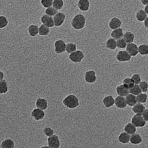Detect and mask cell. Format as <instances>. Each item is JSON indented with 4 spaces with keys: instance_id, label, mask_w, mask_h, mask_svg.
I'll return each mask as SVG.
<instances>
[{
    "instance_id": "cell-1",
    "label": "cell",
    "mask_w": 148,
    "mask_h": 148,
    "mask_svg": "<svg viewBox=\"0 0 148 148\" xmlns=\"http://www.w3.org/2000/svg\"><path fill=\"white\" fill-rule=\"evenodd\" d=\"M86 23V19L83 14H77L71 20V25L76 30H81L84 28Z\"/></svg>"
},
{
    "instance_id": "cell-2",
    "label": "cell",
    "mask_w": 148,
    "mask_h": 148,
    "mask_svg": "<svg viewBox=\"0 0 148 148\" xmlns=\"http://www.w3.org/2000/svg\"><path fill=\"white\" fill-rule=\"evenodd\" d=\"M63 105L69 109L76 108L79 106V100L74 95H69L63 100Z\"/></svg>"
},
{
    "instance_id": "cell-3",
    "label": "cell",
    "mask_w": 148,
    "mask_h": 148,
    "mask_svg": "<svg viewBox=\"0 0 148 148\" xmlns=\"http://www.w3.org/2000/svg\"><path fill=\"white\" fill-rule=\"evenodd\" d=\"M84 58V53L80 50H76L69 56V59L74 63H81Z\"/></svg>"
},
{
    "instance_id": "cell-4",
    "label": "cell",
    "mask_w": 148,
    "mask_h": 148,
    "mask_svg": "<svg viewBox=\"0 0 148 148\" xmlns=\"http://www.w3.org/2000/svg\"><path fill=\"white\" fill-rule=\"evenodd\" d=\"M131 123L136 128H142L146 126L147 122L143 119L141 115L135 114L132 117Z\"/></svg>"
},
{
    "instance_id": "cell-5",
    "label": "cell",
    "mask_w": 148,
    "mask_h": 148,
    "mask_svg": "<svg viewBox=\"0 0 148 148\" xmlns=\"http://www.w3.org/2000/svg\"><path fill=\"white\" fill-rule=\"evenodd\" d=\"M48 146L50 148H59L61 146V142L59 136L54 134L47 138Z\"/></svg>"
},
{
    "instance_id": "cell-6",
    "label": "cell",
    "mask_w": 148,
    "mask_h": 148,
    "mask_svg": "<svg viewBox=\"0 0 148 148\" xmlns=\"http://www.w3.org/2000/svg\"><path fill=\"white\" fill-rule=\"evenodd\" d=\"M66 15L62 12H58L53 17L54 25L56 27L62 26L65 22Z\"/></svg>"
},
{
    "instance_id": "cell-7",
    "label": "cell",
    "mask_w": 148,
    "mask_h": 148,
    "mask_svg": "<svg viewBox=\"0 0 148 148\" xmlns=\"http://www.w3.org/2000/svg\"><path fill=\"white\" fill-rule=\"evenodd\" d=\"M54 51L56 53L61 54L65 52L66 44L65 42L62 40H56L54 42Z\"/></svg>"
},
{
    "instance_id": "cell-8",
    "label": "cell",
    "mask_w": 148,
    "mask_h": 148,
    "mask_svg": "<svg viewBox=\"0 0 148 148\" xmlns=\"http://www.w3.org/2000/svg\"><path fill=\"white\" fill-rule=\"evenodd\" d=\"M116 59L120 62H126L129 61L131 60V56L126 50H121L117 53Z\"/></svg>"
},
{
    "instance_id": "cell-9",
    "label": "cell",
    "mask_w": 148,
    "mask_h": 148,
    "mask_svg": "<svg viewBox=\"0 0 148 148\" xmlns=\"http://www.w3.org/2000/svg\"><path fill=\"white\" fill-rule=\"evenodd\" d=\"M84 79L88 83L92 84L95 82L97 80L96 73L94 70H89L85 73Z\"/></svg>"
},
{
    "instance_id": "cell-10",
    "label": "cell",
    "mask_w": 148,
    "mask_h": 148,
    "mask_svg": "<svg viewBox=\"0 0 148 148\" xmlns=\"http://www.w3.org/2000/svg\"><path fill=\"white\" fill-rule=\"evenodd\" d=\"M31 116L35 121H39L43 120L44 118L45 114L44 110L36 108L32 110Z\"/></svg>"
},
{
    "instance_id": "cell-11",
    "label": "cell",
    "mask_w": 148,
    "mask_h": 148,
    "mask_svg": "<svg viewBox=\"0 0 148 148\" xmlns=\"http://www.w3.org/2000/svg\"><path fill=\"white\" fill-rule=\"evenodd\" d=\"M126 49V51L131 57L136 56L138 54V47L135 43H128L127 44Z\"/></svg>"
},
{
    "instance_id": "cell-12",
    "label": "cell",
    "mask_w": 148,
    "mask_h": 148,
    "mask_svg": "<svg viewBox=\"0 0 148 148\" xmlns=\"http://www.w3.org/2000/svg\"><path fill=\"white\" fill-rule=\"evenodd\" d=\"M41 20L43 24L48 27H53L54 26V20L52 16L44 14L41 17Z\"/></svg>"
},
{
    "instance_id": "cell-13",
    "label": "cell",
    "mask_w": 148,
    "mask_h": 148,
    "mask_svg": "<svg viewBox=\"0 0 148 148\" xmlns=\"http://www.w3.org/2000/svg\"><path fill=\"white\" fill-rule=\"evenodd\" d=\"M122 24L121 21L120 19L118 17H114L111 18L110 21L109 23V28L112 30L119 28L121 27Z\"/></svg>"
},
{
    "instance_id": "cell-14",
    "label": "cell",
    "mask_w": 148,
    "mask_h": 148,
    "mask_svg": "<svg viewBox=\"0 0 148 148\" xmlns=\"http://www.w3.org/2000/svg\"><path fill=\"white\" fill-rule=\"evenodd\" d=\"M77 7L82 12H86L89 10L90 2L89 0H79L77 3Z\"/></svg>"
},
{
    "instance_id": "cell-15",
    "label": "cell",
    "mask_w": 148,
    "mask_h": 148,
    "mask_svg": "<svg viewBox=\"0 0 148 148\" xmlns=\"http://www.w3.org/2000/svg\"><path fill=\"white\" fill-rule=\"evenodd\" d=\"M114 104L116 108L119 109L125 108L127 106L125 97L119 96L116 97L115 99Z\"/></svg>"
},
{
    "instance_id": "cell-16",
    "label": "cell",
    "mask_w": 148,
    "mask_h": 148,
    "mask_svg": "<svg viewBox=\"0 0 148 148\" xmlns=\"http://www.w3.org/2000/svg\"><path fill=\"white\" fill-rule=\"evenodd\" d=\"M116 93L119 96L126 97L129 94V89L127 88L123 84H120L116 88Z\"/></svg>"
},
{
    "instance_id": "cell-17",
    "label": "cell",
    "mask_w": 148,
    "mask_h": 148,
    "mask_svg": "<svg viewBox=\"0 0 148 148\" xmlns=\"http://www.w3.org/2000/svg\"><path fill=\"white\" fill-rule=\"evenodd\" d=\"M35 105L37 108L45 110L48 108L47 101L44 98H38L36 100Z\"/></svg>"
},
{
    "instance_id": "cell-18",
    "label": "cell",
    "mask_w": 148,
    "mask_h": 148,
    "mask_svg": "<svg viewBox=\"0 0 148 148\" xmlns=\"http://www.w3.org/2000/svg\"><path fill=\"white\" fill-rule=\"evenodd\" d=\"M115 99L113 96L109 95L105 97L103 100V103L107 108H111L114 105Z\"/></svg>"
},
{
    "instance_id": "cell-19",
    "label": "cell",
    "mask_w": 148,
    "mask_h": 148,
    "mask_svg": "<svg viewBox=\"0 0 148 148\" xmlns=\"http://www.w3.org/2000/svg\"><path fill=\"white\" fill-rule=\"evenodd\" d=\"M142 142V138L141 136L139 134H135L130 135L129 142L133 145H139Z\"/></svg>"
},
{
    "instance_id": "cell-20",
    "label": "cell",
    "mask_w": 148,
    "mask_h": 148,
    "mask_svg": "<svg viewBox=\"0 0 148 148\" xmlns=\"http://www.w3.org/2000/svg\"><path fill=\"white\" fill-rule=\"evenodd\" d=\"M123 34L124 33H123V29L120 27L113 30V31L111 32L110 35H111V38L117 40L119 39L123 38Z\"/></svg>"
},
{
    "instance_id": "cell-21",
    "label": "cell",
    "mask_w": 148,
    "mask_h": 148,
    "mask_svg": "<svg viewBox=\"0 0 148 148\" xmlns=\"http://www.w3.org/2000/svg\"><path fill=\"white\" fill-rule=\"evenodd\" d=\"M146 109L145 106L142 103H137L133 106L132 111L136 114L141 115Z\"/></svg>"
},
{
    "instance_id": "cell-22",
    "label": "cell",
    "mask_w": 148,
    "mask_h": 148,
    "mask_svg": "<svg viewBox=\"0 0 148 148\" xmlns=\"http://www.w3.org/2000/svg\"><path fill=\"white\" fill-rule=\"evenodd\" d=\"M130 135L129 134L125 132H122L118 136V140L119 142L123 144H126L129 142Z\"/></svg>"
},
{
    "instance_id": "cell-23",
    "label": "cell",
    "mask_w": 148,
    "mask_h": 148,
    "mask_svg": "<svg viewBox=\"0 0 148 148\" xmlns=\"http://www.w3.org/2000/svg\"><path fill=\"white\" fill-rule=\"evenodd\" d=\"M125 100L127 105L129 107H133L137 103L136 96L131 94H129L125 97Z\"/></svg>"
},
{
    "instance_id": "cell-24",
    "label": "cell",
    "mask_w": 148,
    "mask_h": 148,
    "mask_svg": "<svg viewBox=\"0 0 148 148\" xmlns=\"http://www.w3.org/2000/svg\"><path fill=\"white\" fill-rule=\"evenodd\" d=\"M135 35L132 32L130 31H126L123 34V38L125 40L127 44L128 43H133L135 40Z\"/></svg>"
},
{
    "instance_id": "cell-25",
    "label": "cell",
    "mask_w": 148,
    "mask_h": 148,
    "mask_svg": "<svg viewBox=\"0 0 148 148\" xmlns=\"http://www.w3.org/2000/svg\"><path fill=\"white\" fill-rule=\"evenodd\" d=\"M124 131L129 134L131 135L136 133V127L131 123H128L125 126L124 128Z\"/></svg>"
},
{
    "instance_id": "cell-26",
    "label": "cell",
    "mask_w": 148,
    "mask_h": 148,
    "mask_svg": "<svg viewBox=\"0 0 148 148\" xmlns=\"http://www.w3.org/2000/svg\"><path fill=\"white\" fill-rule=\"evenodd\" d=\"M14 142L11 139H5L1 144V148H14Z\"/></svg>"
},
{
    "instance_id": "cell-27",
    "label": "cell",
    "mask_w": 148,
    "mask_h": 148,
    "mask_svg": "<svg viewBox=\"0 0 148 148\" xmlns=\"http://www.w3.org/2000/svg\"><path fill=\"white\" fill-rule=\"evenodd\" d=\"M147 17H148V14H147L143 10H140L136 14V20L140 22H143Z\"/></svg>"
},
{
    "instance_id": "cell-28",
    "label": "cell",
    "mask_w": 148,
    "mask_h": 148,
    "mask_svg": "<svg viewBox=\"0 0 148 148\" xmlns=\"http://www.w3.org/2000/svg\"><path fill=\"white\" fill-rule=\"evenodd\" d=\"M38 29L39 27L36 25L32 24L30 25L28 28V32L29 34L31 37H35L38 34Z\"/></svg>"
},
{
    "instance_id": "cell-29",
    "label": "cell",
    "mask_w": 148,
    "mask_h": 148,
    "mask_svg": "<svg viewBox=\"0 0 148 148\" xmlns=\"http://www.w3.org/2000/svg\"><path fill=\"white\" fill-rule=\"evenodd\" d=\"M106 46L107 48L110 50H115L116 48V40L112 38L108 39L106 42Z\"/></svg>"
},
{
    "instance_id": "cell-30",
    "label": "cell",
    "mask_w": 148,
    "mask_h": 148,
    "mask_svg": "<svg viewBox=\"0 0 148 148\" xmlns=\"http://www.w3.org/2000/svg\"><path fill=\"white\" fill-rule=\"evenodd\" d=\"M50 32V28L46 27L45 25L42 24L39 27L38 34L41 36H46L49 34Z\"/></svg>"
},
{
    "instance_id": "cell-31",
    "label": "cell",
    "mask_w": 148,
    "mask_h": 148,
    "mask_svg": "<svg viewBox=\"0 0 148 148\" xmlns=\"http://www.w3.org/2000/svg\"><path fill=\"white\" fill-rule=\"evenodd\" d=\"M8 90V83L4 79L0 81V94H5Z\"/></svg>"
},
{
    "instance_id": "cell-32",
    "label": "cell",
    "mask_w": 148,
    "mask_h": 148,
    "mask_svg": "<svg viewBox=\"0 0 148 148\" xmlns=\"http://www.w3.org/2000/svg\"><path fill=\"white\" fill-rule=\"evenodd\" d=\"M76 49L77 47L76 44L73 42H70L66 44L65 51L67 52V53L70 54L71 53L75 51L76 50Z\"/></svg>"
},
{
    "instance_id": "cell-33",
    "label": "cell",
    "mask_w": 148,
    "mask_h": 148,
    "mask_svg": "<svg viewBox=\"0 0 148 148\" xmlns=\"http://www.w3.org/2000/svg\"><path fill=\"white\" fill-rule=\"evenodd\" d=\"M138 53L142 56H146L148 54V45L142 44L138 47Z\"/></svg>"
},
{
    "instance_id": "cell-34",
    "label": "cell",
    "mask_w": 148,
    "mask_h": 148,
    "mask_svg": "<svg viewBox=\"0 0 148 148\" xmlns=\"http://www.w3.org/2000/svg\"><path fill=\"white\" fill-rule=\"evenodd\" d=\"M129 94H132L136 96L142 93L139 85L136 84H135L131 88L129 89Z\"/></svg>"
},
{
    "instance_id": "cell-35",
    "label": "cell",
    "mask_w": 148,
    "mask_h": 148,
    "mask_svg": "<svg viewBox=\"0 0 148 148\" xmlns=\"http://www.w3.org/2000/svg\"><path fill=\"white\" fill-rule=\"evenodd\" d=\"M136 98L137 103H144L147 102L148 96L147 94L144 93H141L138 95L136 96Z\"/></svg>"
},
{
    "instance_id": "cell-36",
    "label": "cell",
    "mask_w": 148,
    "mask_h": 148,
    "mask_svg": "<svg viewBox=\"0 0 148 148\" xmlns=\"http://www.w3.org/2000/svg\"><path fill=\"white\" fill-rule=\"evenodd\" d=\"M52 6L57 10L62 9L64 6L63 0H53Z\"/></svg>"
},
{
    "instance_id": "cell-37",
    "label": "cell",
    "mask_w": 148,
    "mask_h": 148,
    "mask_svg": "<svg viewBox=\"0 0 148 148\" xmlns=\"http://www.w3.org/2000/svg\"><path fill=\"white\" fill-rule=\"evenodd\" d=\"M123 84L127 88L129 89L131 88L134 85V82H133L131 77H126V78L123 80Z\"/></svg>"
},
{
    "instance_id": "cell-38",
    "label": "cell",
    "mask_w": 148,
    "mask_h": 148,
    "mask_svg": "<svg viewBox=\"0 0 148 148\" xmlns=\"http://www.w3.org/2000/svg\"><path fill=\"white\" fill-rule=\"evenodd\" d=\"M57 12H58V10L52 6L47 8L45 10V13L46 14H45L47 15L50 16H54Z\"/></svg>"
},
{
    "instance_id": "cell-39",
    "label": "cell",
    "mask_w": 148,
    "mask_h": 148,
    "mask_svg": "<svg viewBox=\"0 0 148 148\" xmlns=\"http://www.w3.org/2000/svg\"><path fill=\"white\" fill-rule=\"evenodd\" d=\"M127 44V43L123 38L116 40V47L120 49L126 48Z\"/></svg>"
},
{
    "instance_id": "cell-40",
    "label": "cell",
    "mask_w": 148,
    "mask_h": 148,
    "mask_svg": "<svg viewBox=\"0 0 148 148\" xmlns=\"http://www.w3.org/2000/svg\"><path fill=\"white\" fill-rule=\"evenodd\" d=\"M138 85H139L142 93H146V92H147L148 85L147 82L145 81H141Z\"/></svg>"
},
{
    "instance_id": "cell-41",
    "label": "cell",
    "mask_w": 148,
    "mask_h": 148,
    "mask_svg": "<svg viewBox=\"0 0 148 148\" xmlns=\"http://www.w3.org/2000/svg\"><path fill=\"white\" fill-rule=\"evenodd\" d=\"M43 132L44 135L48 137L52 136L54 134V130L50 127H46L44 128L43 130Z\"/></svg>"
},
{
    "instance_id": "cell-42",
    "label": "cell",
    "mask_w": 148,
    "mask_h": 148,
    "mask_svg": "<svg viewBox=\"0 0 148 148\" xmlns=\"http://www.w3.org/2000/svg\"><path fill=\"white\" fill-rule=\"evenodd\" d=\"M8 21L5 16H0V29H3L5 27L8 25Z\"/></svg>"
},
{
    "instance_id": "cell-43",
    "label": "cell",
    "mask_w": 148,
    "mask_h": 148,
    "mask_svg": "<svg viewBox=\"0 0 148 148\" xmlns=\"http://www.w3.org/2000/svg\"><path fill=\"white\" fill-rule=\"evenodd\" d=\"M131 79L133 80L134 84H139L141 82V78L140 76L138 74H135L131 77Z\"/></svg>"
},
{
    "instance_id": "cell-44",
    "label": "cell",
    "mask_w": 148,
    "mask_h": 148,
    "mask_svg": "<svg viewBox=\"0 0 148 148\" xmlns=\"http://www.w3.org/2000/svg\"><path fill=\"white\" fill-rule=\"evenodd\" d=\"M53 0H41V3L45 8L51 7L53 4Z\"/></svg>"
},
{
    "instance_id": "cell-45",
    "label": "cell",
    "mask_w": 148,
    "mask_h": 148,
    "mask_svg": "<svg viewBox=\"0 0 148 148\" xmlns=\"http://www.w3.org/2000/svg\"><path fill=\"white\" fill-rule=\"evenodd\" d=\"M148 109L146 108L145 110L143 113L141 115L142 118L144 120L146 121L147 122L148 121Z\"/></svg>"
},
{
    "instance_id": "cell-46",
    "label": "cell",
    "mask_w": 148,
    "mask_h": 148,
    "mask_svg": "<svg viewBox=\"0 0 148 148\" xmlns=\"http://www.w3.org/2000/svg\"><path fill=\"white\" fill-rule=\"evenodd\" d=\"M143 22H144V27H145L147 29L148 28V17H147V18L143 21Z\"/></svg>"
},
{
    "instance_id": "cell-47",
    "label": "cell",
    "mask_w": 148,
    "mask_h": 148,
    "mask_svg": "<svg viewBox=\"0 0 148 148\" xmlns=\"http://www.w3.org/2000/svg\"><path fill=\"white\" fill-rule=\"evenodd\" d=\"M141 2L144 6L148 5V0H140Z\"/></svg>"
},
{
    "instance_id": "cell-48",
    "label": "cell",
    "mask_w": 148,
    "mask_h": 148,
    "mask_svg": "<svg viewBox=\"0 0 148 148\" xmlns=\"http://www.w3.org/2000/svg\"><path fill=\"white\" fill-rule=\"evenodd\" d=\"M4 77V75L3 72H2L0 70V81L3 79Z\"/></svg>"
},
{
    "instance_id": "cell-49",
    "label": "cell",
    "mask_w": 148,
    "mask_h": 148,
    "mask_svg": "<svg viewBox=\"0 0 148 148\" xmlns=\"http://www.w3.org/2000/svg\"><path fill=\"white\" fill-rule=\"evenodd\" d=\"M143 10H144V11H145L147 14H148V5L145 6Z\"/></svg>"
},
{
    "instance_id": "cell-50",
    "label": "cell",
    "mask_w": 148,
    "mask_h": 148,
    "mask_svg": "<svg viewBox=\"0 0 148 148\" xmlns=\"http://www.w3.org/2000/svg\"><path fill=\"white\" fill-rule=\"evenodd\" d=\"M41 148H50L48 146H44L41 147Z\"/></svg>"
}]
</instances>
